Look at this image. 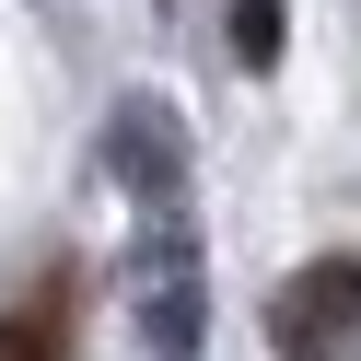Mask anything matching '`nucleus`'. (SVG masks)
Masks as SVG:
<instances>
[{"instance_id": "obj_1", "label": "nucleus", "mask_w": 361, "mask_h": 361, "mask_svg": "<svg viewBox=\"0 0 361 361\" xmlns=\"http://www.w3.org/2000/svg\"><path fill=\"white\" fill-rule=\"evenodd\" d=\"M128 314H140V361H198V338H210L198 245H187V221H164V210H152L140 257H128Z\"/></svg>"}, {"instance_id": "obj_2", "label": "nucleus", "mask_w": 361, "mask_h": 361, "mask_svg": "<svg viewBox=\"0 0 361 361\" xmlns=\"http://www.w3.org/2000/svg\"><path fill=\"white\" fill-rule=\"evenodd\" d=\"M268 350L280 361H361V257H303L268 291Z\"/></svg>"}, {"instance_id": "obj_3", "label": "nucleus", "mask_w": 361, "mask_h": 361, "mask_svg": "<svg viewBox=\"0 0 361 361\" xmlns=\"http://www.w3.org/2000/svg\"><path fill=\"white\" fill-rule=\"evenodd\" d=\"M105 164H117V187L140 198V210H175V198H187V117H175V105H117V117H105Z\"/></svg>"}, {"instance_id": "obj_4", "label": "nucleus", "mask_w": 361, "mask_h": 361, "mask_svg": "<svg viewBox=\"0 0 361 361\" xmlns=\"http://www.w3.org/2000/svg\"><path fill=\"white\" fill-rule=\"evenodd\" d=\"M71 326H82V268H35L0 303V361H71Z\"/></svg>"}, {"instance_id": "obj_5", "label": "nucleus", "mask_w": 361, "mask_h": 361, "mask_svg": "<svg viewBox=\"0 0 361 361\" xmlns=\"http://www.w3.org/2000/svg\"><path fill=\"white\" fill-rule=\"evenodd\" d=\"M280 35H291L280 0H233V59H245V71H268V59H280Z\"/></svg>"}]
</instances>
